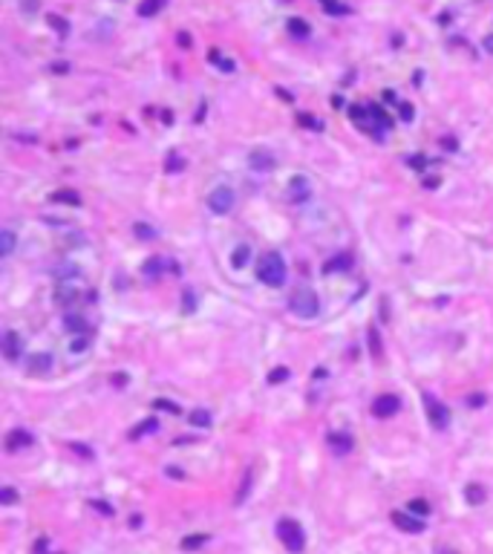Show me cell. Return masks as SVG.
<instances>
[{
	"mask_svg": "<svg viewBox=\"0 0 493 554\" xmlns=\"http://www.w3.org/2000/svg\"><path fill=\"white\" fill-rule=\"evenodd\" d=\"M52 202H63V205H81V197L75 191H55Z\"/></svg>",
	"mask_w": 493,
	"mask_h": 554,
	"instance_id": "ac0fdd59",
	"label": "cell"
},
{
	"mask_svg": "<svg viewBox=\"0 0 493 554\" xmlns=\"http://www.w3.org/2000/svg\"><path fill=\"white\" fill-rule=\"evenodd\" d=\"M297 121H300L303 127H312V130H323V125L317 121V118H312V113H300V116H297Z\"/></svg>",
	"mask_w": 493,
	"mask_h": 554,
	"instance_id": "f546056e",
	"label": "cell"
},
{
	"mask_svg": "<svg viewBox=\"0 0 493 554\" xmlns=\"http://www.w3.org/2000/svg\"><path fill=\"white\" fill-rule=\"evenodd\" d=\"M52 364H55L52 352H35V355L29 358V370H32V373H49Z\"/></svg>",
	"mask_w": 493,
	"mask_h": 554,
	"instance_id": "30bf717a",
	"label": "cell"
},
{
	"mask_svg": "<svg viewBox=\"0 0 493 554\" xmlns=\"http://www.w3.org/2000/svg\"><path fill=\"white\" fill-rule=\"evenodd\" d=\"M153 407H159V410H171V413H179V410H176V404L161 402V398H159V402H153Z\"/></svg>",
	"mask_w": 493,
	"mask_h": 554,
	"instance_id": "d590c367",
	"label": "cell"
},
{
	"mask_svg": "<svg viewBox=\"0 0 493 554\" xmlns=\"http://www.w3.org/2000/svg\"><path fill=\"white\" fill-rule=\"evenodd\" d=\"M410 165H413V168H418V170H421V168H424V156H413V159H410Z\"/></svg>",
	"mask_w": 493,
	"mask_h": 554,
	"instance_id": "f35d334b",
	"label": "cell"
},
{
	"mask_svg": "<svg viewBox=\"0 0 493 554\" xmlns=\"http://www.w3.org/2000/svg\"><path fill=\"white\" fill-rule=\"evenodd\" d=\"M161 6H165V0H144V3H139V15L142 18H153Z\"/></svg>",
	"mask_w": 493,
	"mask_h": 554,
	"instance_id": "d6986e66",
	"label": "cell"
},
{
	"mask_svg": "<svg viewBox=\"0 0 493 554\" xmlns=\"http://www.w3.org/2000/svg\"><path fill=\"white\" fill-rule=\"evenodd\" d=\"M392 522L407 534H421L424 531V519H418L415 514H404V511H392Z\"/></svg>",
	"mask_w": 493,
	"mask_h": 554,
	"instance_id": "52a82bcc",
	"label": "cell"
},
{
	"mask_svg": "<svg viewBox=\"0 0 493 554\" xmlns=\"http://www.w3.org/2000/svg\"><path fill=\"white\" fill-rule=\"evenodd\" d=\"M465 500L470 502V505H482V502H484V488H482V485H476V482L467 485V488H465Z\"/></svg>",
	"mask_w": 493,
	"mask_h": 554,
	"instance_id": "e0dca14e",
	"label": "cell"
},
{
	"mask_svg": "<svg viewBox=\"0 0 493 554\" xmlns=\"http://www.w3.org/2000/svg\"><path fill=\"white\" fill-rule=\"evenodd\" d=\"M312 194V182L306 176H294L291 182H288V199L291 202H300V199H306Z\"/></svg>",
	"mask_w": 493,
	"mask_h": 554,
	"instance_id": "ba28073f",
	"label": "cell"
},
{
	"mask_svg": "<svg viewBox=\"0 0 493 554\" xmlns=\"http://www.w3.org/2000/svg\"><path fill=\"white\" fill-rule=\"evenodd\" d=\"M286 376H288V373L280 366L277 373H271V376H269V381H271V384H277V381H286Z\"/></svg>",
	"mask_w": 493,
	"mask_h": 554,
	"instance_id": "e575fe53",
	"label": "cell"
},
{
	"mask_svg": "<svg viewBox=\"0 0 493 554\" xmlns=\"http://www.w3.org/2000/svg\"><path fill=\"white\" fill-rule=\"evenodd\" d=\"M444 147H447V150H456V142H453V136H444Z\"/></svg>",
	"mask_w": 493,
	"mask_h": 554,
	"instance_id": "60d3db41",
	"label": "cell"
},
{
	"mask_svg": "<svg viewBox=\"0 0 493 554\" xmlns=\"http://www.w3.org/2000/svg\"><path fill=\"white\" fill-rule=\"evenodd\" d=\"M12 251H15V231L3 228L0 231V257H12Z\"/></svg>",
	"mask_w": 493,
	"mask_h": 554,
	"instance_id": "9a60e30c",
	"label": "cell"
},
{
	"mask_svg": "<svg viewBox=\"0 0 493 554\" xmlns=\"http://www.w3.org/2000/svg\"><path fill=\"white\" fill-rule=\"evenodd\" d=\"M179 44L185 46V49H188V46H190V35H185V32H179Z\"/></svg>",
	"mask_w": 493,
	"mask_h": 554,
	"instance_id": "ab89813d",
	"label": "cell"
},
{
	"mask_svg": "<svg viewBox=\"0 0 493 554\" xmlns=\"http://www.w3.org/2000/svg\"><path fill=\"white\" fill-rule=\"evenodd\" d=\"M286 274H288L286 260H283V254H277V251L262 254L260 263H257V277H260L266 286H271V289L283 286V283H286Z\"/></svg>",
	"mask_w": 493,
	"mask_h": 554,
	"instance_id": "6da1fadb",
	"label": "cell"
},
{
	"mask_svg": "<svg viewBox=\"0 0 493 554\" xmlns=\"http://www.w3.org/2000/svg\"><path fill=\"white\" fill-rule=\"evenodd\" d=\"M367 335H369V341H372V352H375V358H381V341H378V329L372 326Z\"/></svg>",
	"mask_w": 493,
	"mask_h": 554,
	"instance_id": "4dcf8cb0",
	"label": "cell"
},
{
	"mask_svg": "<svg viewBox=\"0 0 493 554\" xmlns=\"http://www.w3.org/2000/svg\"><path fill=\"white\" fill-rule=\"evenodd\" d=\"M63 329L70 332V335H90V326H87V321H84V318H78V315H67Z\"/></svg>",
	"mask_w": 493,
	"mask_h": 554,
	"instance_id": "7c38bea8",
	"label": "cell"
},
{
	"mask_svg": "<svg viewBox=\"0 0 493 554\" xmlns=\"http://www.w3.org/2000/svg\"><path fill=\"white\" fill-rule=\"evenodd\" d=\"M398 410H401V398L392 395V393L378 395L375 402H372V413H375L378 419H389V416H395Z\"/></svg>",
	"mask_w": 493,
	"mask_h": 554,
	"instance_id": "5b68a950",
	"label": "cell"
},
{
	"mask_svg": "<svg viewBox=\"0 0 493 554\" xmlns=\"http://www.w3.org/2000/svg\"><path fill=\"white\" fill-rule=\"evenodd\" d=\"M202 543H208V534H193L182 540V548H199Z\"/></svg>",
	"mask_w": 493,
	"mask_h": 554,
	"instance_id": "f1b7e54d",
	"label": "cell"
},
{
	"mask_svg": "<svg viewBox=\"0 0 493 554\" xmlns=\"http://www.w3.org/2000/svg\"><path fill=\"white\" fill-rule=\"evenodd\" d=\"M398 110H401V118H404V121H413V107H410L407 101H401V104H398Z\"/></svg>",
	"mask_w": 493,
	"mask_h": 554,
	"instance_id": "836d02e7",
	"label": "cell"
},
{
	"mask_svg": "<svg viewBox=\"0 0 493 554\" xmlns=\"http://www.w3.org/2000/svg\"><path fill=\"white\" fill-rule=\"evenodd\" d=\"M288 32H291V35H297V38H306L309 32H312V29H309V23H306V20L291 18V20H288Z\"/></svg>",
	"mask_w": 493,
	"mask_h": 554,
	"instance_id": "ffe728a7",
	"label": "cell"
},
{
	"mask_svg": "<svg viewBox=\"0 0 493 554\" xmlns=\"http://www.w3.org/2000/svg\"><path fill=\"white\" fill-rule=\"evenodd\" d=\"M234 202H237V197H234V191L231 188H225V185H219V188H214L211 194H208V208L214 211V214H228L234 208Z\"/></svg>",
	"mask_w": 493,
	"mask_h": 554,
	"instance_id": "277c9868",
	"label": "cell"
},
{
	"mask_svg": "<svg viewBox=\"0 0 493 554\" xmlns=\"http://www.w3.org/2000/svg\"><path fill=\"white\" fill-rule=\"evenodd\" d=\"M20 347H23V341H20L18 332H6L3 335V355L9 358V361H15L20 355Z\"/></svg>",
	"mask_w": 493,
	"mask_h": 554,
	"instance_id": "9c48e42d",
	"label": "cell"
},
{
	"mask_svg": "<svg viewBox=\"0 0 493 554\" xmlns=\"http://www.w3.org/2000/svg\"><path fill=\"white\" fill-rule=\"evenodd\" d=\"M15 500H18L15 488H3V491H0V502H3V505H12Z\"/></svg>",
	"mask_w": 493,
	"mask_h": 554,
	"instance_id": "1f68e13d",
	"label": "cell"
},
{
	"mask_svg": "<svg viewBox=\"0 0 493 554\" xmlns=\"http://www.w3.org/2000/svg\"><path fill=\"white\" fill-rule=\"evenodd\" d=\"M90 505H92L95 511H101V514H113V508H110L107 502H90Z\"/></svg>",
	"mask_w": 493,
	"mask_h": 554,
	"instance_id": "74e56055",
	"label": "cell"
},
{
	"mask_svg": "<svg viewBox=\"0 0 493 554\" xmlns=\"http://www.w3.org/2000/svg\"><path fill=\"white\" fill-rule=\"evenodd\" d=\"M32 445V436H29L26 430H12L9 439H6V447L9 450H20V447H29Z\"/></svg>",
	"mask_w": 493,
	"mask_h": 554,
	"instance_id": "4fadbf2b",
	"label": "cell"
},
{
	"mask_svg": "<svg viewBox=\"0 0 493 554\" xmlns=\"http://www.w3.org/2000/svg\"><path fill=\"white\" fill-rule=\"evenodd\" d=\"M248 260H251V245H245V242H242V245L234 249V254H231V266L234 268H245V266H248Z\"/></svg>",
	"mask_w": 493,
	"mask_h": 554,
	"instance_id": "5bb4252c",
	"label": "cell"
},
{
	"mask_svg": "<svg viewBox=\"0 0 493 554\" xmlns=\"http://www.w3.org/2000/svg\"><path fill=\"white\" fill-rule=\"evenodd\" d=\"M349 266H352V257H349V254H341L338 260L326 263V266H323V271H335V268H349Z\"/></svg>",
	"mask_w": 493,
	"mask_h": 554,
	"instance_id": "4316f807",
	"label": "cell"
},
{
	"mask_svg": "<svg viewBox=\"0 0 493 554\" xmlns=\"http://www.w3.org/2000/svg\"><path fill=\"white\" fill-rule=\"evenodd\" d=\"M484 49H487V52H493V35L484 38Z\"/></svg>",
	"mask_w": 493,
	"mask_h": 554,
	"instance_id": "b9f144b4",
	"label": "cell"
},
{
	"mask_svg": "<svg viewBox=\"0 0 493 554\" xmlns=\"http://www.w3.org/2000/svg\"><path fill=\"white\" fill-rule=\"evenodd\" d=\"M185 165H182V159L179 156H171V162H168V170H182Z\"/></svg>",
	"mask_w": 493,
	"mask_h": 554,
	"instance_id": "8d00e7d4",
	"label": "cell"
},
{
	"mask_svg": "<svg viewBox=\"0 0 493 554\" xmlns=\"http://www.w3.org/2000/svg\"><path fill=\"white\" fill-rule=\"evenodd\" d=\"M136 234H139V237H144V240H153V237H156L150 225H139V223H136Z\"/></svg>",
	"mask_w": 493,
	"mask_h": 554,
	"instance_id": "d6a6232c",
	"label": "cell"
},
{
	"mask_svg": "<svg viewBox=\"0 0 493 554\" xmlns=\"http://www.w3.org/2000/svg\"><path fill=\"white\" fill-rule=\"evenodd\" d=\"M156 427H159V421H156V419H147L144 424H139V427L130 430V439H142L144 433H150V430H156Z\"/></svg>",
	"mask_w": 493,
	"mask_h": 554,
	"instance_id": "603a6c76",
	"label": "cell"
},
{
	"mask_svg": "<svg viewBox=\"0 0 493 554\" xmlns=\"http://www.w3.org/2000/svg\"><path fill=\"white\" fill-rule=\"evenodd\" d=\"M46 20H49V26H52L58 35H67V32H70V23H67L63 18H58V15H46Z\"/></svg>",
	"mask_w": 493,
	"mask_h": 554,
	"instance_id": "d4e9b609",
	"label": "cell"
},
{
	"mask_svg": "<svg viewBox=\"0 0 493 554\" xmlns=\"http://www.w3.org/2000/svg\"><path fill=\"white\" fill-rule=\"evenodd\" d=\"M436 554H456L453 548H441V551H436Z\"/></svg>",
	"mask_w": 493,
	"mask_h": 554,
	"instance_id": "7bdbcfd3",
	"label": "cell"
},
{
	"mask_svg": "<svg viewBox=\"0 0 493 554\" xmlns=\"http://www.w3.org/2000/svg\"><path fill=\"white\" fill-rule=\"evenodd\" d=\"M277 537H280V543L286 545L291 554H300L303 551V545H306V537H303V526L300 522H294V519H280L277 522Z\"/></svg>",
	"mask_w": 493,
	"mask_h": 554,
	"instance_id": "3957f363",
	"label": "cell"
},
{
	"mask_svg": "<svg viewBox=\"0 0 493 554\" xmlns=\"http://www.w3.org/2000/svg\"><path fill=\"white\" fill-rule=\"evenodd\" d=\"M369 121H378L381 127H389V125H392V121L386 118V113L378 107V104H369Z\"/></svg>",
	"mask_w": 493,
	"mask_h": 554,
	"instance_id": "44dd1931",
	"label": "cell"
},
{
	"mask_svg": "<svg viewBox=\"0 0 493 554\" xmlns=\"http://www.w3.org/2000/svg\"><path fill=\"white\" fill-rule=\"evenodd\" d=\"M190 424H196V427H208V424H211V413H208V410H193V413H190Z\"/></svg>",
	"mask_w": 493,
	"mask_h": 554,
	"instance_id": "484cf974",
	"label": "cell"
},
{
	"mask_svg": "<svg viewBox=\"0 0 493 554\" xmlns=\"http://www.w3.org/2000/svg\"><path fill=\"white\" fill-rule=\"evenodd\" d=\"M329 445H332L338 453H346V450L352 447V436L349 433H332V436H329Z\"/></svg>",
	"mask_w": 493,
	"mask_h": 554,
	"instance_id": "2e32d148",
	"label": "cell"
},
{
	"mask_svg": "<svg viewBox=\"0 0 493 554\" xmlns=\"http://www.w3.org/2000/svg\"><path fill=\"white\" fill-rule=\"evenodd\" d=\"M424 404H427V413H430V424L436 430H444L447 427V421H450V413L444 404H439L433 395H424Z\"/></svg>",
	"mask_w": 493,
	"mask_h": 554,
	"instance_id": "8992f818",
	"label": "cell"
},
{
	"mask_svg": "<svg viewBox=\"0 0 493 554\" xmlns=\"http://www.w3.org/2000/svg\"><path fill=\"white\" fill-rule=\"evenodd\" d=\"M288 309L297 315V318H303V321H312V318H317V312H320V300H317V292L309 286H300L291 292V297H288Z\"/></svg>",
	"mask_w": 493,
	"mask_h": 554,
	"instance_id": "7a4b0ae2",
	"label": "cell"
},
{
	"mask_svg": "<svg viewBox=\"0 0 493 554\" xmlns=\"http://www.w3.org/2000/svg\"><path fill=\"white\" fill-rule=\"evenodd\" d=\"M208 58H211V61H214L222 72H234V61H225V58L216 52V49H211V52H208Z\"/></svg>",
	"mask_w": 493,
	"mask_h": 554,
	"instance_id": "cb8c5ba5",
	"label": "cell"
},
{
	"mask_svg": "<svg viewBox=\"0 0 493 554\" xmlns=\"http://www.w3.org/2000/svg\"><path fill=\"white\" fill-rule=\"evenodd\" d=\"M248 488H251V471H245V476H242V488H240V494H237V505H242V502H245V497H248Z\"/></svg>",
	"mask_w": 493,
	"mask_h": 554,
	"instance_id": "83f0119b",
	"label": "cell"
},
{
	"mask_svg": "<svg viewBox=\"0 0 493 554\" xmlns=\"http://www.w3.org/2000/svg\"><path fill=\"white\" fill-rule=\"evenodd\" d=\"M407 508H410V514L427 517V514H430V502H427V500H410V502H407Z\"/></svg>",
	"mask_w": 493,
	"mask_h": 554,
	"instance_id": "7402d4cb",
	"label": "cell"
},
{
	"mask_svg": "<svg viewBox=\"0 0 493 554\" xmlns=\"http://www.w3.org/2000/svg\"><path fill=\"white\" fill-rule=\"evenodd\" d=\"M248 165H251V170H271L274 168V156L271 153H266V150H254L251 156H248Z\"/></svg>",
	"mask_w": 493,
	"mask_h": 554,
	"instance_id": "8fae6325",
	"label": "cell"
}]
</instances>
